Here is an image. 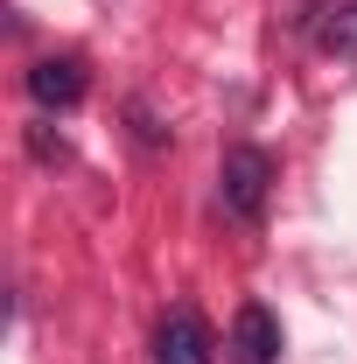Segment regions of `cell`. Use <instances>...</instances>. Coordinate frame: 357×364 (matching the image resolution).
Listing matches in <instances>:
<instances>
[{"label": "cell", "mask_w": 357, "mask_h": 364, "mask_svg": "<svg viewBox=\"0 0 357 364\" xmlns=\"http://www.w3.org/2000/svg\"><path fill=\"white\" fill-rule=\"evenodd\" d=\"M267 189H273V154L267 147H231L218 168V196L238 225H260L267 218Z\"/></svg>", "instance_id": "6da1fadb"}, {"label": "cell", "mask_w": 357, "mask_h": 364, "mask_svg": "<svg viewBox=\"0 0 357 364\" xmlns=\"http://www.w3.org/2000/svg\"><path fill=\"white\" fill-rule=\"evenodd\" d=\"M85 91H91L85 56H43V63L28 70V98H36V105H49V112H70Z\"/></svg>", "instance_id": "7a4b0ae2"}, {"label": "cell", "mask_w": 357, "mask_h": 364, "mask_svg": "<svg viewBox=\"0 0 357 364\" xmlns=\"http://www.w3.org/2000/svg\"><path fill=\"white\" fill-rule=\"evenodd\" d=\"M322 49H329V56H343V63H357V0H343V7L329 14V28H322Z\"/></svg>", "instance_id": "5b68a950"}, {"label": "cell", "mask_w": 357, "mask_h": 364, "mask_svg": "<svg viewBox=\"0 0 357 364\" xmlns=\"http://www.w3.org/2000/svg\"><path fill=\"white\" fill-rule=\"evenodd\" d=\"M280 358V316L267 301H245L231 316V364H273Z\"/></svg>", "instance_id": "3957f363"}, {"label": "cell", "mask_w": 357, "mask_h": 364, "mask_svg": "<svg viewBox=\"0 0 357 364\" xmlns=\"http://www.w3.org/2000/svg\"><path fill=\"white\" fill-rule=\"evenodd\" d=\"M154 364H211V329L196 309H169L154 329Z\"/></svg>", "instance_id": "277c9868"}]
</instances>
